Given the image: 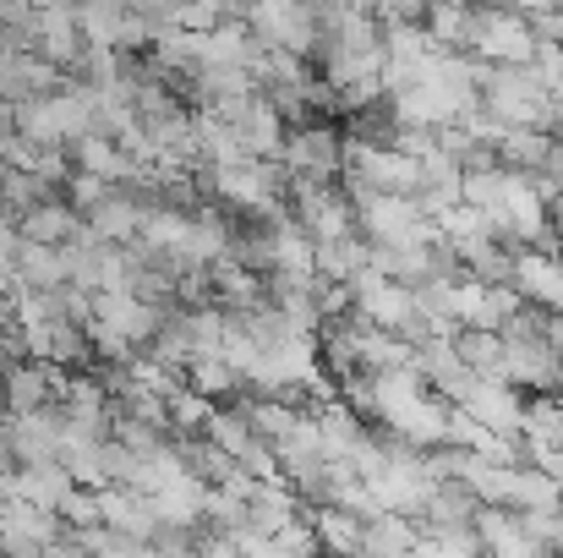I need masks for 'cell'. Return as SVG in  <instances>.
Instances as JSON below:
<instances>
[{"instance_id": "cell-26", "label": "cell", "mask_w": 563, "mask_h": 558, "mask_svg": "<svg viewBox=\"0 0 563 558\" xmlns=\"http://www.w3.org/2000/svg\"><path fill=\"white\" fill-rule=\"evenodd\" d=\"M454 351L471 372H498V357H504V335L498 329H454Z\"/></svg>"}, {"instance_id": "cell-14", "label": "cell", "mask_w": 563, "mask_h": 558, "mask_svg": "<svg viewBox=\"0 0 563 558\" xmlns=\"http://www.w3.org/2000/svg\"><path fill=\"white\" fill-rule=\"evenodd\" d=\"M143 208H148V197L143 192H132V186H115L104 203H93L88 214H82V225L99 236V241H137V225H143Z\"/></svg>"}, {"instance_id": "cell-12", "label": "cell", "mask_w": 563, "mask_h": 558, "mask_svg": "<svg viewBox=\"0 0 563 558\" xmlns=\"http://www.w3.org/2000/svg\"><path fill=\"white\" fill-rule=\"evenodd\" d=\"M476 537H482V554H498V558H537L542 548L531 543V532L520 526V510L509 504H476Z\"/></svg>"}, {"instance_id": "cell-30", "label": "cell", "mask_w": 563, "mask_h": 558, "mask_svg": "<svg viewBox=\"0 0 563 558\" xmlns=\"http://www.w3.org/2000/svg\"><path fill=\"white\" fill-rule=\"evenodd\" d=\"M553 132H559V143H563V110H559V127H553Z\"/></svg>"}, {"instance_id": "cell-20", "label": "cell", "mask_w": 563, "mask_h": 558, "mask_svg": "<svg viewBox=\"0 0 563 558\" xmlns=\"http://www.w3.org/2000/svg\"><path fill=\"white\" fill-rule=\"evenodd\" d=\"M230 460H241L252 444H257V427L246 422V411H241V400H219L213 405V416H208V427H202Z\"/></svg>"}, {"instance_id": "cell-18", "label": "cell", "mask_w": 563, "mask_h": 558, "mask_svg": "<svg viewBox=\"0 0 563 558\" xmlns=\"http://www.w3.org/2000/svg\"><path fill=\"white\" fill-rule=\"evenodd\" d=\"M520 466V460H515ZM515 466L504 460H487V455H471L465 449V466H460V482L476 493V504H509V482H515Z\"/></svg>"}, {"instance_id": "cell-7", "label": "cell", "mask_w": 563, "mask_h": 558, "mask_svg": "<svg viewBox=\"0 0 563 558\" xmlns=\"http://www.w3.org/2000/svg\"><path fill=\"white\" fill-rule=\"evenodd\" d=\"M60 537V515L44 510V504H27V499H0V554L33 558L49 554Z\"/></svg>"}, {"instance_id": "cell-24", "label": "cell", "mask_w": 563, "mask_h": 558, "mask_svg": "<svg viewBox=\"0 0 563 558\" xmlns=\"http://www.w3.org/2000/svg\"><path fill=\"white\" fill-rule=\"evenodd\" d=\"M208 416H213V400H208V394H197L187 378L165 389V422H170V433H202V427H208Z\"/></svg>"}, {"instance_id": "cell-13", "label": "cell", "mask_w": 563, "mask_h": 558, "mask_svg": "<svg viewBox=\"0 0 563 558\" xmlns=\"http://www.w3.org/2000/svg\"><path fill=\"white\" fill-rule=\"evenodd\" d=\"M77 225H82V214L66 203V192H49V197H38L33 208L16 214V236L22 241H44V247H66L77 236Z\"/></svg>"}, {"instance_id": "cell-5", "label": "cell", "mask_w": 563, "mask_h": 558, "mask_svg": "<svg viewBox=\"0 0 563 558\" xmlns=\"http://www.w3.org/2000/svg\"><path fill=\"white\" fill-rule=\"evenodd\" d=\"M246 28L257 33V44L296 50L301 61H312V44H318V11H312L307 0H252Z\"/></svg>"}, {"instance_id": "cell-27", "label": "cell", "mask_w": 563, "mask_h": 558, "mask_svg": "<svg viewBox=\"0 0 563 558\" xmlns=\"http://www.w3.org/2000/svg\"><path fill=\"white\" fill-rule=\"evenodd\" d=\"M537 72H542V83H548V94L563 105V44H537Z\"/></svg>"}, {"instance_id": "cell-22", "label": "cell", "mask_w": 563, "mask_h": 558, "mask_svg": "<svg viewBox=\"0 0 563 558\" xmlns=\"http://www.w3.org/2000/svg\"><path fill=\"white\" fill-rule=\"evenodd\" d=\"M187 383L197 389V394H208L213 405H219V400H235V394L246 389V378L230 368L219 351H213V357H191V362H187Z\"/></svg>"}, {"instance_id": "cell-2", "label": "cell", "mask_w": 563, "mask_h": 558, "mask_svg": "<svg viewBox=\"0 0 563 558\" xmlns=\"http://www.w3.org/2000/svg\"><path fill=\"white\" fill-rule=\"evenodd\" d=\"M345 285H351V313H362L367 324L405 335L410 346L427 335V318H421V307H416V291H410L405 280H388L383 269L362 263V269H356Z\"/></svg>"}, {"instance_id": "cell-10", "label": "cell", "mask_w": 563, "mask_h": 558, "mask_svg": "<svg viewBox=\"0 0 563 558\" xmlns=\"http://www.w3.org/2000/svg\"><path fill=\"white\" fill-rule=\"evenodd\" d=\"M509 285H515L526 302H537V307H548V313H563V258L559 252H548V247H520Z\"/></svg>"}, {"instance_id": "cell-6", "label": "cell", "mask_w": 563, "mask_h": 558, "mask_svg": "<svg viewBox=\"0 0 563 558\" xmlns=\"http://www.w3.org/2000/svg\"><path fill=\"white\" fill-rule=\"evenodd\" d=\"M498 378H509L526 394H553L559 389V351L548 335H504Z\"/></svg>"}, {"instance_id": "cell-17", "label": "cell", "mask_w": 563, "mask_h": 558, "mask_svg": "<svg viewBox=\"0 0 563 558\" xmlns=\"http://www.w3.org/2000/svg\"><path fill=\"white\" fill-rule=\"evenodd\" d=\"M471 11H476L471 0H427L421 28L438 50H465L471 44Z\"/></svg>"}, {"instance_id": "cell-28", "label": "cell", "mask_w": 563, "mask_h": 558, "mask_svg": "<svg viewBox=\"0 0 563 558\" xmlns=\"http://www.w3.org/2000/svg\"><path fill=\"white\" fill-rule=\"evenodd\" d=\"M427 0H383L377 6V22H421Z\"/></svg>"}, {"instance_id": "cell-16", "label": "cell", "mask_w": 563, "mask_h": 558, "mask_svg": "<svg viewBox=\"0 0 563 558\" xmlns=\"http://www.w3.org/2000/svg\"><path fill=\"white\" fill-rule=\"evenodd\" d=\"M416 543H421V532L399 510H377L373 521H362V554H416Z\"/></svg>"}, {"instance_id": "cell-25", "label": "cell", "mask_w": 563, "mask_h": 558, "mask_svg": "<svg viewBox=\"0 0 563 558\" xmlns=\"http://www.w3.org/2000/svg\"><path fill=\"white\" fill-rule=\"evenodd\" d=\"M377 28H383V61H394V66H416L421 55L438 50L421 22H377Z\"/></svg>"}, {"instance_id": "cell-4", "label": "cell", "mask_w": 563, "mask_h": 558, "mask_svg": "<svg viewBox=\"0 0 563 558\" xmlns=\"http://www.w3.org/2000/svg\"><path fill=\"white\" fill-rule=\"evenodd\" d=\"M537 33H531V17L526 11H504V6H476L471 11V55L476 61H498V66H520V61H537Z\"/></svg>"}, {"instance_id": "cell-3", "label": "cell", "mask_w": 563, "mask_h": 558, "mask_svg": "<svg viewBox=\"0 0 563 558\" xmlns=\"http://www.w3.org/2000/svg\"><path fill=\"white\" fill-rule=\"evenodd\" d=\"M340 143H345V127L340 121H329V116L296 121L285 132L279 165H285L290 182H340Z\"/></svg>"}, {"instance_id": "cell-29", "label": "cell", "mask_w": 563, "mask_h": 558, "mask_svg": "<svg viewBox=\"0 0 563 558\" xmlns=\"http://www.w3.org/2000/svg\"><path fill=\"white\" fill-rule=\"evenodd\" d=\"M476 6H504V11H526V17H531L542 0H476Z\"/></svg>"}, {"instance_id": "cell-21", "label": "cell", "mask_w": 563, "mask_h": 558, "mask_svg": "<svg viewBox=\"0 0 563 558\" xmlns=\"http://www.w3.org/2000/svg\"><path fill=\"white\" fill-rule=\"evenodd\" d=\"M307 521H312V532H318L323 548H334V554H362V515H351V510H340V504H312Z\"/></svg>"}, {"instance_id": "cell-8", "label": "cell", "mask_w": 563, "mask_h": 558, "mask_svg": "<svg viewBox=\"0 0 563 558\" xmlns=\"http://www.w3.org/2000/svg\"><path fill=\"white\" fill-rule=\"evenodd\" d=\"M454 405H465L482 427H493V433H509V438H520V416H526V389H515L509 378H498V372H476L471 378V389H465V400H454Z\"/></svg>"}, {"instance_id": "cell-19", "label": "cell", "mask_w": 563, "mask_h": 558, "mask_svg": "<svg viewBox=\"0 0 563 558\" xmlns=\"http://www.w3.org/2000/svg\"><path fill=\"white\" fill-rule=\"evenodd\" d=\"M16 280L22 285H38V291L66 285V252L60 247H44V241H16Z\"/></svg>"}, {"instance_id": "cell-23", "label": "cell", "mask_w": 563, "mask_h": 558, "mask_svg": "<svg viewBox=\"0 0 563 558\" xmlns=\"http://www.w3.org/2000/svg\"><path fill=\"white\" fill-rule=\"evenodd\" d=\"M509 510H563L559 477L537 471V466H515V482H509Z\"/></svg>"}, {"instance_id": "cell-15", "label": "cell", "mask_w": 563, "mask_h": 558, "mask_svg": "<svg viewBox=\"0 0 563 558\" xmlns=\"http://www.w3.org/2000/svg\"><path fill=\"white\" fill-rule=\"evenodd\" d=\"M312 258H318V274L323 280H351L362 263H373V241L362 230H345V236H329V241H312Z\"/></svg>"}, {"instance_id": "cell-31", "label": "cell", "mask_w": 563, "mask_h": 558, "mask_svg": "<svg viewBox=\"0 0 563 558\" xmlns=\"http://www.w3.org/2000/svg\"><path fill=\"white\" fill-rule=\"evenodd\" d=\"M548 6H563V0H548Z\"/></svg>"}, {"instance_id": "cell-11", "label": "cell", "mask_w": 563, "mask_h": 558, "mask_svg": "<svg viewBox=\"0 0 563 558\" xmlns=\"http://www.w3.org/2000/svg\"><path fill=\"white\" fill-rule=\"evenodd\" d=\"M410 521H416V532H460V526L476 521V493L465 482H454V477L427 482V499L416 504Z\"/></svg>"}, {"instance_id": "cell-1", "label": "cell", "mask_w": 563, "mask_h": 558, "mask_svg": "<svg viewBox=\"0 0 563 558\" xmlns=\"http://www.w3.org/2000/svg\"><path fill=\"white\" fill-rule=\"evenodd\" d=\"M476 99L482 110H493L504 127H537V132H553L559 127V99L548 94L537 61H520V66H498V61H482L476 72Z\"/></svg>"}, {"instance_id": "cell-9", "label": "cell", "mask_w": 563, "mask_h": 558, "mask_svg": "<svg viewBox=\"0 0 563 558\" xmlns=\"http://www.w3.org/2000/svg\"><path fill=\"white\" fill-rule=\"evenodd\" d=\"M33 50L44 61H55L60 72H77L82 55H88V39L77 28V6H38V17H33Z\"/></svg>"}]
</instances>
